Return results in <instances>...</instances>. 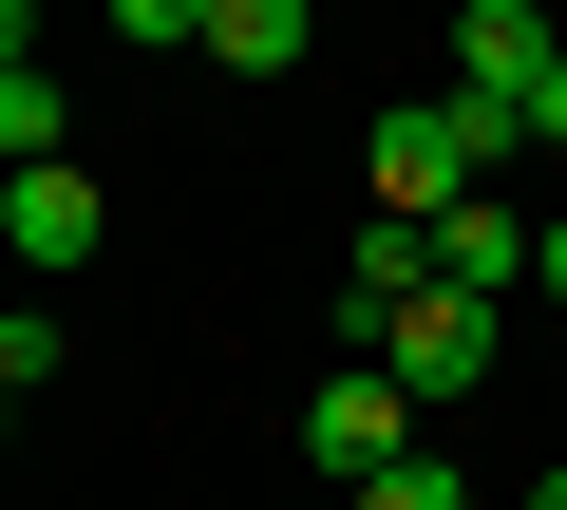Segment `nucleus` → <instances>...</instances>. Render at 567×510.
I'll return each instance as SVG.
<instances>
[{"label":"nucleus","instance_id":"nucleus-1","mask_svg":"<svg viewBox=\"0 0 567 510\" xmlns=\"http://www.w3.org/2000/svg\"><path fill=\"white\" fill-rule=\"evenodd\" d=\"M511 152H529V133H511V114H473V95H398V114L360 133V189H379L398 227H435V208H473Z\"/></svg>","mask_w":567,"mask_h":510},{"label":"nucleus","instance_id":"nucleus-2","mask_svg":"<svg viewBox=\"0 0 567 510\" xmlns=\"http://www.w3.org/2000/svg\"><path fill=\"white\" fill-rule=\"evenodd\" d=\"M548 76H567V39H548V0H454V76L435 95H473V114H548Z\"/></svg>","mask_w":567,"mask_h":510},{"label":"nucleus","instance_id":"nucleus-3","mask_svg":"<svg viewBox=\"0 0 567 510\" xmlns=\"http://www.w3.org/2000/svg\"><path fill=\"white\" fill-rule=\"evenodd\" d=\"M398 454H416V378H398V360H322V397H303V472L360 491V472H398Z\"/></svg>","mask_w":567,"mask_h":510},{"label":"nucleus","instance_id":"nucleus-4","mask_svg":"<svg viewBox=\"0 0 567 510\" xmlns=\"http://www.w3.org/2000/svg\"><path fill=\"white\" fill-rule=\"evenodd\" d=\"M0 246H20L39 284H76L95 246H114V189H95L76 152H58V170H0Z\"/></svg>","mask_w":567,"mask_h":510},{"label":"nucleus","instance_id":"nucleus-5","mask_svg":"<svg viewBox=\"0 0 567 510\" xmlns=\"http://www.w3.org/2000/svg\"><path fill=\"white\" fill-rule=\"evenodd\" d=\"M379 360H398V378H416V416H435V397H473V378H492V303H473V284H435V303H398V322H379Z\"/></svg>","mask_w":567,"mask_h":510},{"label":"nucleus","instance_id":"nucleus-6","mask_svg":"<svg viewBox=\"0 0 567 510\" xmlns=\"http://www.w3.org/2000/svg\"><path fill=\"white\" fill-rule=\"evenodd\" d=\"M529 266H548V227H529L511 189H473V208H435V284H473V303H511Z\"/></svg>","mask_w":567,"mask_h":510},{"label":"nucleus","instance_id":"nucleus-7","mask_svg":"<svg viewBox=\"0 0 567 510\" xmlns=\"http://www.w3.org/2000/svg\"><path fill=\"white\" fill-rule=\"evenodd\" d=\"M303 39H322V0H227V20H208V76H303Z\"/></svg>","mask_w":567,"mask_h":510},{"label":"nucleus","instance_id":"nucleus-8","mask_svg":"<svg viewBox=\"0 0 567 510\" xmlns=\"http://www.w3.org/2000/svg\"><path fill=\"white\" fill-rule=\"evenodd\" d=\"M0 152H20V170H58V152H76V114H58V76H39V58H0Z\"/></svg>","mask_w":567,"mask_h":510},{"label":"nucleus","instance_id":"nucleus-9","mask_svg":"<svg viewBox=\"0 0 567 510\" xmlns=\"http://www.w3.org/2000/svg\"><path fill=\"white\" fill-rule=\"evenodd\" d=\"M341 510H473V472H454V454H398V472H360Z\"/></svg>","mask_w":567,"mask_h":510},{"label":"nucleus","instance_id":"nucleus-10","mask_svg":"<svg viewBox=\"0 0 567 510\" xmlns=\"http://www.w3.org/2000/svg\"><path fill=\"white\" fill-rule=\"evenodd\" d=\"M95 20H114V39H152V58H171V39L208 58V20H227V0H95Z\"/></svg>","mask_w":567,"mask_h":510},{"label":"nucleus","instance_id":"nucleus-11","mask_svg":"<svg viewBox=\"0 0 567 510\" xmlns=\"http://www.w3.org/2000/svg\"><path fill=\"white\" fill-rule=\"evenodd\" d=\"M529 284H548V303H567V208H548V266H529Z\"/></svg>","mask_w":567,"mask_h":510},{"label":"nucleus","instance_id":"nucleus-12","mask_svg":"<svg viewBox=\"0 0 567 510\" xmlns=\"http://www.w3.org/2000/svg\"><path fill=\"white\" fill-rule=\"evenodd\" d=\"M529 152H567V76H548V114H529Z\"/></svg>","mask_w":567,"mask_h":510},{"label":"nucleus","instance_id":"nucleus-13","mask_svg":"<svg viewBox=\"0 0 567 510\" xmlns=\"http://www.w3.org/2000/svg\"><path fill=\"white\" fill-rule=\"evenodd\" d=\"M529 510H567V472H529Z\"/></svg>","mask_w":567,"mask_h":510}]
</instances>
